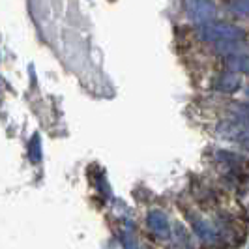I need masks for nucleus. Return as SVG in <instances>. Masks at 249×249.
Here are the masks:
<instances>
[{"label":"nucleus","mask_w":249,"mask_h":249,"mask_svg":"<svg viewBox=\"0 0 249 249\" xmlns=\"http://www.w3.org/2000/svg\"><path fill=\"white\" fill-rule=\"evenodd\" d=\"M217 135L227 139V141H234L240 144H248L249 142V127L242 124V122H223L217 125Z\"/></svg>","instance_id":"3"},{"label":"nucleus","mask_w":249,"mask_h":249,"mask_svg":"<svg viewBox=\"0 0 249 249\" xmlns=\"http://www.w3.org/2000/svg\"><path fill=\"white\" fill-rule=\"evenodd\" d=\"M187 17L195 23H210L217 17V6L213 0H186L184 2Z\"/></svg>","instance_id":"2"},{"label":"nucleus","mask_w":249,"mask_h":249,"mask_svg":"<svg viewBox=\"0 0 249 249\" xmlns=\"http://www.w3.org/2000/svg\"><path fill=\"white\" fill-rule=\"evenodd\" d=\"M231 111L234 112V120L249 127V103H232Z\"/></svg>","instance_id":"9"},{"label":"nucleus","mask_w":249,"mask_h":249,"mask_svg":"<svg viewBox=\"0 0 249 249\" xmlns=\"http://www.w3.org/2000/svg\"><path fill=\"white\" fill-rule=\"evenodd\" d=\"M197 34L202 41L208 43H215V41H225V39H246V30L240 28L236 25H229V23H202L200 28L197 30Z\"/></svg>","instance_id":"1"},{"label":"nucleus","mask_w":249,"mask_h":249,"mask_svg":"<svg viewBox=\"0 0 249 249\" xmlns=\"http://www.w3.org/2000/svg\"><path fill=\"white\" fill-rule=\"evenodd\" d=\"M246 94H248V96H249V87H248V88H246Z\"/></svg>","instance_id":"12"},{"label":"nucleus","mask_w":249,"mask_h":249,"mask_svg":"<svg viewBox=\"0 0 249 249\" xmlns=\"http://www.w3.org/2000/svg\"><path fill=\"white\" fill-rule=\"evenodd\" d=\"M28 158L32 163H39L41 161V141H39V135H34L32 141L28 142Z\"/></svg>","instance_id":"10"},{"label":"nucleus","mask_w":249,"mask_h":249,"mask_svg":"<svg viewBox=\"0 0 249 249\" xmlns=\"http://www.w3.org/2000/svg\"><path fill=\"white\" fill-rule=\"evenodd\" d=\"M225 66L236 73L249 75V54H236V56H227Z\"/></svg>","instance_id":"7"},{"label":"nucleus","mask_w":249,"mask_h":249,"mask_svg":"<svg viewBox=\"0 0 249 249\" xmlns=\"http://www.w3.org/2000/svg\"><path fill=\"white\" fill-rule=\"evenodd\" d=\"M146 225H148L150 232L158 240H169L171 238V223L167 219V215L160 210H152L146 217Z\"/></svg>","instance_id":"4"},{"label":"nucleus","mask_w":249,"mask_h":249,"mask_svg":"<svg viewBox=\"0 0 249 249\" xmlns=\"http://www.w3.org/2000/svg\"><path fill=\"white\" fill-rule=\"evenodd\" d=\"M213 51L221 56H236V54H249V43L246 39H225L215 41Z\"/></svg>","instance_id":"5"},{"label":"nucleus","mask_w":249,"mask_h":249,"mask_svg":"<svg viewBox=\"0 0 249 249\" xmlns=\"http://www.w3.org/2000/svg\"><path fill=\"white\" fill-rule=\"evenodd\" d=\"M229 10L236 15L249 17V0H231L229 2Z\"/></svg>","instance_id":"11"},{"label":"nucleus","mask_w":249,"mask_h":249,"mask_svg":"<svg viewBox=\"0 0 249 249\" xmlns=\"http://www.w3.org/2000/svg\"><path fill=\"white\" fill-rule=\"evenodd\" d=\"M240 77L236 75V71H225L221 73L215 81H213V88L217 90V92H223V94H232V92H236L238 88H240Z\"/></svg>","instance_id":"6"},{"label":"nucleus","mask_w":249,"mask_h":249,"mask_svg":"<svg viewBox=\"0 0 249 249\" xmlns=\"http://www.w3.org/2000/svg\"><path fill=\"white\" fill-rule=\"evenodd\" d=\"M193 229H195V232H197V236L200 240H204V242H215L217 240V232H215V229H212L210 225L206 223V221H202V219H195L193 221Z\"/></svg>","instance_id":"8"}]
</instances>
